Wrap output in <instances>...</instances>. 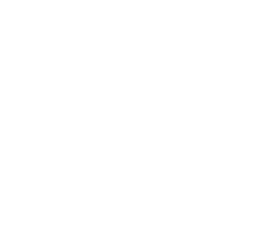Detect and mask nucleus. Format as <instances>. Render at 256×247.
Instances as JSON below:
<instances>
[]
</instances>
